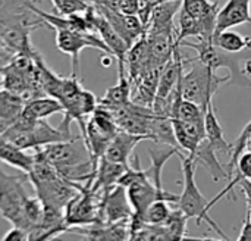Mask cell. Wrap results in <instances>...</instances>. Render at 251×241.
Returning <instances> with one entry per match:
<instances>
[{
	"mask_svg": "<svg viewBox=\"0 0 251 241\" xmlns=\"http://www.w3.org/2000/svg\"><path fill=\"white\" fill-rule=\"evenodd\" d=\"M238 240L240 241H251V215L247 214L246 215V221H244V225H243V230L238 236Z\"/></svg>",
	"mask_w": 251,
	"mask_h": 241,
	"instance_id": "33",
	"label": "cell"
},
{
	"mask_svg": "<svg viewBox=\"0 0 251 241\" xmlns=\"http://www.w3.org/2000/svg\"><path fill=\"white\" fill-rule=\"evenodd\" d=\"M118 84L109 87L101 99H99V105L107 107L110 110H116L131 102L132 94V82L125 74V66H118Z\"/></svg>",
	"mask_w": 251,
	"mask_h": 241,
	"instance_id": "16",
	"label": "cell"
},
{
	"mask_svg": "<svg viewBox=\"0 0 251 241\" xmlns=\"http://www.w3.org/2000/svg\"><path fill=\"white\" fill-rule=\"evenodd\" d=\"M54 10L60 15H74L82 13L90 3L87 0H51Z\"/></svg>",
	"mask_w": 251,
	"mask_h": 241,
	"instance_id": "29",
	"label": "cell"
},
{
	"mask_svg": "<svg viewBox=\"0 0 251 241\" xmlns=\"http://www.w3.org/2000/svg\"><path fill=\"white\" fill-rule=\"evenodd\" d=\"M150 140L157 144H165L169 147H178V141L175 137L174 122L171 116L165 115H156L151 121V131H150ZM181 150V149H179Z\"/></svg>",
	"mask_w": 251,
	"mask_h": 241,
	"instance_id": "23",
	"label": "cell"
},
{
	"mask_svg": "<svg viewBox=\"0 0 251 241\" xmlns=\"http://www.w3.org/2000/svg\"><path fill=\"white\" fill-rule=\"evenodd\" d=\"M41 150L43 156L57 169H66L87 163L91 159L90 149L82 135H75L72 140L49 144Z\"/></svg>",
	"mask_w": 251,
	"mask_h": 241,
	"instance_id": "9",
	"label": "cell"
},
{
	"mask_svg": "<svg viewBox=\"0 0 251 241\" xmlns=\"http://www.w3.org/2000/svg\"><path fill=\"white\" fill-rule=\"evenodd\" d=\"M172 203L166 202V200H156L153 202L146 214H144V221L146 224H151V225H163L166 222V219L169 218L171 212H172V208H171Z\"/></svg>",
	"mask_w": 251,
	"mask_h": 241,
	"instance_id": "27",
	"label": "cell"
},
{
	"mask_svg": "<svg viewBox=\"0 0 251 241\" xmlns=\"http://www.w3.org/2000/svg\"><path fill=\"white\" fill-rule=\"evenodd\" d=\"M71 122L72 119L63 115V121L60 122V125L54 128L47 119H38L35 125L28 131H15L7 128L1 135L22 150H38L53 143L72 140L75 135H72L71 133Z\"/></svg>",
	"mask_w": 251,
	"mask_h": 241,
	"instance_id": "4",
	"label": "cell"
},
{
	"mask_svg": "<svg viewBox=\"0 0 251 241\" xmlns=\"http://www.w3.org/2000/svg\"><path fill=\"white\" fill-rule=\"evenodd\" d=\"M78 193L68 202L65 208V224L71 227H84L91 224H101L100 206L103 193L91 188V184H79Z\"/></svg>",
	"mask_w": 251,
	"mask_h": 241,
	"instance_id": "6",
	"label": "cell"
},
{
	"mask_svg": "<svg viewBox=\"0 0 251 241\" xmlns=\"http://www.w3.org/2000/svg\"><path fill=\"white\" fill-rule=\"evenodd\" d=\"M0 162H4L24 174H28L34 163V155H28L25 150L19 149L3 135H0Z\"/></svg>",
	"mask_w": 251,
	"mask_h": 241,
	"instance_id": "20",
	"label": "cell"
},
{
	"mask_svg": "<svg viewBox=\"0 0 251 241\" xmlns=\"http://www.w3.org/2000/svg\"><path fill=\"white\" fill-rule=\"evenodd\" d=\"M213 43L228 52H243L251 49V37L241 35L240 32L225 29L213 37Z\"/></svg>",
	"mask_w": 251,
	"mask_h": 241,
	"instance_id": "25",
	"label": "cell"
},
{
	"mask_svg": "<svg viewBox=\"0 0 251 241\" xmlns=\"http://www.w3.org/2000/svg\"><path fill=\"white\" fill-rule=\"evenodd\" d=\"M116 119L119 130L128 131L135 135H141L146 140H150L151 121L154 118V112L151 107L138 105L135 102H128L125 106L112 110Z\"/></svg>",
	"mask_w": 251,
	"mask_h": 241,
	"instance_id": "10",
	"label": "cell"
},
{
	"mask_svg": "<svg viewBox=\"0 0 251 241\" xmlns=\"http://www.w3.org/2000/svg\"><path fill=\"white\" fill-rule=\"evenodd\" d=\"M175 137L179 149L185 150L187 155H194L199 144L206 138L204 119L203 121H182L172 118Z\"/></svg>",
	"mask_w": 251,
	"mask_h": 241,
	"instance_id": "14",
	"label": "cell"
},
{
	"mask_svg": "<svg viewBox=\"0 0 251 241\" xmlns=\"http://www.w3.org/2000/svg\"><path fill=\"white\" fill-rule=\"evenodd\" d=\"M28 175H10L0 166V216L12 225L24 228V205L28 197L25 191Z\"/></svg>",
	"mask_w": 251,
	"mask_h": 241,
	"instance_id": "5",
	"label": "cell"
},
{
	"mask_svg": "<svg viewBox=\"0 0 251 241\" xmlns=\"http://www.w3.org/2000/svg\"><path fill=\"white\" fill-rule=\"evenodd\" d=\"M149 155L151 159V165L149 169H144L147 178L154 184L157 190H163L162 187V172L166 162L174 155H181V150L178 147H165V149H149Z\"/></svg>",
	"mask_w": 251,
	"mask_h": 241,
	"instance_id": "22",
	"label": "cell"
},
{
	"mask_svg": "<svg viewBox=\"0 0 251 241\" xmlns=\"http://www.w3.org/2000/svg\"><path fill=\"white\" fill-rule=\"evenodd\" d=\"M251 137V121L244 127V130L241 131L240 137L232 143V153H231V158H229V162L226 165V171H228V181L231 180L232 177V172L235 169V165L241 156V153L244 150H247V143H249V138Z\"/></svg>",
	"mask_w": 251,
	"mask_h": 241,
	"instance_id": "28",
	"label": "cell"
},
{
	"mask_svg": "<svg viewBox=\"0 0 251 241\" xmlns=\"http://www.w3.org/2000/svg\"><path fill=\"white\" fill-rule=\"evenodd\" d=\"M182 162V175H184V190L179 194L178 208L188 216V219H196V222L200 225L206 222L213 231L218 233V236L222 240H229L225 233L219 228V225L209 216V202L200 191L197 183H196V168L197 163L190 155H179Z\"/></svg>",
	"mask_w": 251,
	"mask_h": 241,
	"instance_id": "3",
	"label": "cell"
},
{
	"mask_svg": "<svg viewBox=\"0 0 251 241\" xmlns=\"http://www.w3.org/2000/svg\"><path fill=\"white\" fill-rule=\"evenodd\" d=\"M244 71H246V74H247V75H250L251 77V60H247V62H246V65H244Z\"/></svg>",
	"mask_w": 251,
	"mask_h": 241,
	"instance_id": "34",
	"label": "cell"
},
{
	"mask_svg": "<svg viewBox=\"0 0 251 241\" xmlns=\"http://www.w3.org/2000/svg\"><path fill=\"white\" fill-rule=\"evenodd\" d=\"M66 233L84 237L87 240H131L129 221H122L116 224H91L84 227H71Z\"/></svg>",
	"mask_w": 251,
	"mask_h": 241,
	"instance_id": "12",
	"label": "cell"
},
{
	"mask_svg": "<svg viewBox=\"0 0 251 241\" xmlns=\"http://www.w3.org/2000/svg\"><path fill=\"white\" fill-rule=\"evenodd\" d=\"M25 106V99L21 94L0 88V119L9 125L22 113Z\"/></svg>",
	"mask_w": 251,
	"mask_h": 241,
	"instance_id": "24",
	"label": "cell"
},
{
	"mask_svg": "<svg viewBox=\"0 0 251 241\" xmlns=\"http://www.w3.org/2000/svg\"><path fill=\"white\" fill-rule=\"evenodd\" d=\"M204 131L206 138L212 144V147L216 150V153H224L231 158L232 153V143H228L224 135L222 125L219 124V119L216 116V109L213 102L207 105L206 113H204Z\"/></svg>",
	"mask_w": 251,
	"mask_h": 241,
	"instance_id": "18",
	"label": "cell"
},
{
	"mask_svg": "<svg viewBox=\"0 0 251 241\" xmlns=\"http://www.w3.org/2000/svg\"><path fill=\"white\" fill-rule=\"evenodd\" d=\"M187 222H188V216L179 208L172 209L169 218L163 224L169 234V239L171 240H184L185 233H187Z\"/></svg>",
	"mask_w": 251,
	"mask_h": 241,
	"instance_id": "26",
	"label": "cell"
},
{
	"mask_svg": "<svg viewBox=\"0 0 251 241\" xmlns=\"http://www.w3.org/2000/svg\"><path fill=\"white\" fill-rule=\"evenodd\" d=\"M190 156H191V155H190ZM191 158L196 161L197 166H199V165H203V166L209 171V174L213 177L215 181L228 180V171H226V169L224 168V165L219 162V159H218V156H216V150L212 147V144L207 141V138H204V140L199 144V147L196 149V152H194V155H193Z\"/></svg>",
	"mask_w": 251,
	"mask_h": 241,
	"instance_id": "19",
	"label": "cell"
},
{
	"mask_svg": "<svg viewBox=\"0 0 251 241\" xmlns=\"http://www.w3.org/2000/svg\"><path fill=\"white\" fill-rule=\"evenodd\" d=\"M22 112L34 119H47L54 113H63V106L51 96H40L25 100Z\"/></svg>",
	"mask_w": 251,
	"mask_h": 241,
	"instance_id": "21",
	"label": "cell"
},
{
	"mask_svg": "<svg viewBox=\"0 0 251 241\" xmlns=\"http://www.w3.org/2000/svg\"><path fill=\"white\" fill-rule=\"evenodd\" d=\"M129 166L112 162L109 159H106L104 156H101L99 159L97 163V169H96V177L93 181L91 188L97 193H104L109 191L112 187H115L119 181V178L122 177V174L128 169Z\"/></svg>",
	"mask_w": 251,
	"mask_h": 241,
	"instance_id": "17",
	"label": "cell"
},
{
	"mask_svg": "<svg viewBox=\"0 0 251 241\" xmlns=\"http://www.w3.org/2000/svg\"><path fill=\"white\" fill-rule=\"evenodd\" d=\"M143 140H146V138L141 135H135L128 131L119 130L115 134V137L110 140L103 156L112 162H116V163H121L125 166H131L129 158H131L134 149L137 147V144Z\"/></svg>",
	"mask_w": 251,
	"mask_h": 241,
	"instance_id": "15",
	"label": "cell"
},
{
	"mask_svg": "<svg viewBox=\"0 0 251 241\" xmlns=\"http://www.w3.org/2000/svg\"><path fill=\"white\" fill-rule=\"evenodd\" d=\"M181 47H188L197 52L196 59L204 63L206 66L212 68L213 71H218L221 68H226L231 75L228 84L251 88V80L244 71V65L247 60H251V49L243 52H228L216 46L213 41L199 40L197 43L191 41H181Z\"/></svg>",
	"mask_w": 251,
	"mask_h": 241,
	"instance_id": "1",
	"label": "cell"
},
{
	"mask_svg": "<svg viewBox=\"0 0 251 241\" xmlns=\"http://www.w3.org/2000/svg\"><path fill=\"white\" fill-rule=\"evenodd\" d=\"M191 68L187 72H182L178 88L181 96L187 100H191L200 105L203 109H207V105L213 102V97L222 84H228L229 77H221L212 68L206 66L196 57L187 59Z\"/></svg>",
	"mask_w": 251,
	"mask_h": 241,
	"instance_id": "2",
	"label": "cell"
},
{
	"mask_svg": "<svg viewBox=\"0 0 251 241\" xmlns=\"http://www.w3.org/2000/svg\"><path fill=\"white\" fill-rule=\"evenodd\" d=\"M134 211L128 199L126 188L121 184H116L109 191L103 193L101 206H100V219L101 224H116L122 221H129Z\"/></svg>",
	"mask_w": 251,
	"mask_h": 241,
	"instance_id": "11",
	"label": "cell"
},
{
	"mask_svg": "<svg viewBox=\"0 0 251 241\" xmlns=\"http://www.w3.org/2000/svg\"><path fill=\"white\" fill-rule=\"evenodd\" d=\"M56 47L72 59V74L79 72V54L85 47H93L104 54H112L109 47L104 44L97 32L76 31V29H57L56 31Z\"/></svg>",
	"mask_w": 251,
	"mask_h": 241,
	"instance_id": "8",
	"label": "cell"
},
{
	"mask_svg": "<svg viewBox=\"0 0 251 241\" xmlns=\"http://www.w3.org/2000/svg\"><path fill=\"white\" fill-rule=\"evenodd\" d=\"M237 187H240L246 196V200H247V214L251 215V180L247 178H243L237 183Z\"/></svg>",
	"mask_w": 251,
	"mask_h": 241,
	"instance_id": "32",
	"label": "cell"
},
{
	"mask_svg": "<svg viewBox=\"0 0 251 241\" xmlns=\"http://www.w3.org/2000/svg\"><path fill=\"white\" fill-rule=\"evenodd\" d=\"M140 10V0H121L119 1V12L125 15H138Z\"/></svg>",
	"mask_w": 251,
	"mask_h": 241,
	"instance_id": "31",
	"label": "cell"
},
{
	"mask_svg": "<svg viewBox=\"0 0 251 241\" xmlns=\"http://www.w3.org/2000/svg\"><path fill=\"white\" fill-rule=\"evenodd\" d=\"M3 241H28L29 240V234L21 228V227H16L13 225V228H10L4 236H3Z\"/></svg>",
	"mask_w": 251,
	"mask_h": 241,
	"instance_id": "30",
	"label": "cell"
},
{
	"mask_svg": "<svg viewBox=\"0 0 251 241\" xmlns=\"http://www.w3.org/2000/svg\"><path fill=\"white\" fill-rule=\"evenodd\" d=\"M250 1L251 0H228L226 4L218 12L215 35L237 25L251 24Z\"/></svg>",
	"mask_w": 251,
	"mask_h": 241,
	"instance_id": "13",
	"label": "cell"
},
{
	"mask_svg": "<svg viewBox=\"0 0 251 241\" xmlns=\"http://www.w3.org/2000/svg\"><path fill=\"white\" fill-rule=\"evenodd\" d=\"M119 131L113 112L107 107L97 106V109L90 115L87 121V131H85V143L90 149L91 159L97 166L99 159L104 155L110 140Z\"/></svg>",
	"mask_w": 251,
	"mask_h": 241,
	"instance_id": "7",
	"label": "cell"
}]
</instances>
